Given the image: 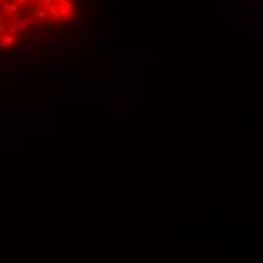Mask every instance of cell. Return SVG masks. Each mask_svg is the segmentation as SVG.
I'll list each match as a JSON object with an SVG mask.
<instances>
[{
	"label": "cell",
	"mask_w": 263,
	"mask_h": 263,
	"mask_svg": "<svg viewBox=\"0 0 263 263\" xmlns=\"http://www.w3.org/2000/svg\"><path fill=\"white\" fill-rule=\"evenodd\" d=\"M45 15H47V11L41 9V11L35 12V20H39V18H45Z\"/></svg>",
	"instance_id": "7"
},
{
	"label": "cell",
	"mask_w": 263,
	"mask_h": 263,
	"mask_svg": "<svg viewBox=\"0 0 263 263\" xmlns=\"http://www.w3.org/2000/svg\"><path fill=\"white\" fill-rule=\"evenodd\" d=\"M2 52H3V50H2V49H0V53H2Z\"/></svg>",
	"instance_id": "13"
},
{
	"label": "cell",
	"mask_w": 263,
	"mask_h": 263,
	"mask_svg": "<svg viewBox=\"0 0 263 263\" xmlns=\"http://www.w3.org/2000/svg\"><path fill=\"white\" fill-rule=\"evenodd\" d=\"M20 18H21V15H20L18 12L12 14V15H11V18H9V20H11V24H12V26H17V23L20 21Z\"/></svg>",
	"instance_id": "4"
},
{
	"label": "cell",
	"mask_w": 263,
	"mask_h": 263,
	"mask_svg": "<svg viewBox=\"0 0 263 263\" xmlns=\"http://www.w3.org/2000/svg\"><path fill=\"white\" fill-rule=\"evenodd\" d=\"M26 2H27V0H17V5H18V6H21V5H23V3H26Z\"/></svg>",
	"instance_id": "11"
},
{
	"label": "cell",
	"mask_w": 263,
	"mask_h": 263,
	"mask_svg": "<svg viewBox=\"0 0 263 263\" xmlns=\"http://www.w3.org/2000/svg\"><path fill=\"white\" fill-rule=\"evenodd\" d=\"M33 24H35V18L33 17H23L17 23V27H29V26H33Z\"/></svg>",
	"instance_id": "1"
},
{
	"label": "cell",
	"mask_w": 263,
	"mask_h": 263,
	"mask_svg": "<svg viewBox=\"0 0 263 263\" xmlns=\"http://www.w3.org/2000/svg\"><path fill=\"white\" fill-rule=\"evenodd\" d=\"M27 2H30V3H35V2H36V0H27Z\"/></svg>",
	"instance_id": "12"
},
{
	"label": "cell",
	"mask_w": 263,
	"mask_h": 263,
	"mask_svg": "<svg viewBox=\"0 0 263 263\" xmlns=\"http://www.w3.org/2000/svg\"><path fill=\"white\" fill-rule=\"evenodd\" d=\"M17 32L18 33H24V35L27 33V35H29V27H17Z\"/></svg>",
	"instance_id": "9"
},
{
	"label": "cell",
	"mask_w": 263,
	"mask_h": 263,
	"mask_svg": "<svg viewBox=\"0 0 263 263\" xmlns=\"http://www.w3.org/2000/svg\"><path fill=\"white\" fill-rule=\"evenodd\" d=\"M2 43L8 47V45H12L15 43V36L14 35H9V33H6V35L3 36V39H2Z\"/></svg>",
	"instance_id": "2"
},
{
	"label": "cell",
	"mask_w": 263,
	"mask_h": 263,
	"mask_svg": "<svg viewBox=\"0 0 263 263\" xmlns=\"http://www.w3.org/2000/svg\"><path fill=\"white\" fill-rule=\"evenodd\" d=\"M18 9H20V6L15 3V5H9V11L12 12V14H15V12H18Z\"/></svg>",
	"instance_id": "8"
},
{
	"label": "cell",
	"mask_w": 263,
	"mask_h": 263,
	"mask_svg": "<svg viewBox=\"0 0 263 263\" xmlns=\"http://www.w3.org/2000/svg\"><path fill=\"white\" fill-rule=\"evenodd\" d=\"M80 27V23L79 21H76V23H68L67 24V29L68 30H76V29H79Z\"/></svg>",
	"instance_id": "6"
},
{
	"label": "cell",
	"mask_w": 263,
	"mask_h": 263,
	"mask_svg": "<svg viewBox=\"0 0 263 263\" xmlns=\"http://www.w3.org/2000/svg\"><path fill=\"white\" fill-rule=\"evenodd\" d=\"M68 58H70V56L67 55V53H65V55H59V59H60V60H68Z\"/></svg>",
	"instance_id": "10"
},
{
	"label": "cell",
	"mask_w": 263,
	"mask_h": 263,
	"mask_svg": "<svg viewBox=\"0 0 263 263\" xmlns=\"http://www.w3.org/2000/svg\"><path fill=\"white\" fill-rule=\"evenodd\" d=\"M9 32V26L6 23H2L0 21V33H3V35H6V33Z\"/></svg>",
	"instance_id": "5"
},
{
	"label": "cell",
	"mask_w": 263,
	"mask_h": 263,
	"mask_svg": "<svg viewBox=\"0 0 263 263\" xmlns=\"http://www.w3.org/2000/svg\"><path fill=\"white\" fill-rule=\"evenodd\" d=\"M27 50H29V44H21L20 47L14 49V53L15 55H24V53H27Z\"/></svg>",
	"instance_id": "3"
}]
</instances>
